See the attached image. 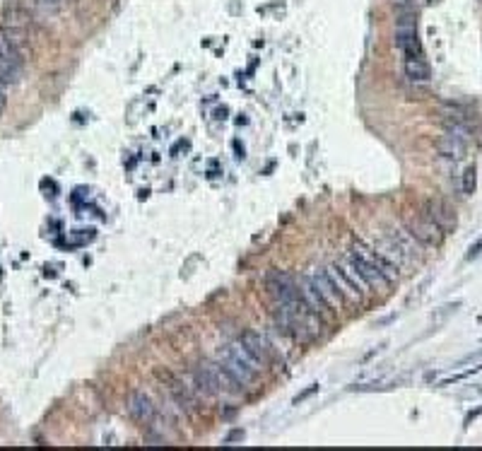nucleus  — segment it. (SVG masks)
<instances>
[{
    "instance_id": "nucleus-1",
    "label": "nucleus",
    "mask_w": 482,
    "mask_h": 451,
    "mask_svg": "<svg viewBox=\"0 0 482 451\" xmlns=\"http://www.w3.org/2000/svg\"><path fill=\"white\" fill-rule=\"evenodd\" d=\"M217 362H222V367H225L241 386H254L258 381V374H261V369H263V364L258 362L239 340L237 343L225 345V348L220 350V355H217Z\"/></svg>"
},
{
    "instance_id": "nucleus-2",
    "label": "nucleus",
    "mask_w": 482,
    "mask_h": 451,
    "mask_svg": "<svg viewBox=\"0 0 482 451\" xmlns=\"http://www.w3.org/2000/svg\"><path fill=\"white\" fill-rule=\"evenodd\" d=\"M345 258L354 265V268H357V273L364 277V282L369 287H376V290H386V287L391 285V280H388V277L383 275L381 270H378L376 258H374V248L366 246L364 241H354Z\"/></svg>"
},
{
    "instance_id": "nucleus-3",
    "label": "nucleus",
    "mask_w": 482,
    "mask_h": 451,
    "mask_svg": "<svg viewBox=\"0 0 482 451\" xmlns=\"http://www.w3.org/2000/svg\"><path fill=\"white\" fill-rule=\"evenodd\" d=\"M22 73V51L15 34L0 30V83L13 85Z\"/></svg>"
},
{
    "instance_id": "nucleus-4",
    "label": "nucleus",
    "mask_w": 482,
    "mask_h": 451,
    "mask_svg": "<svg viewBox=\"0 0 482 451\" xmlns=\"http://www.w3.org/2000/svg\"><path fill=\"white\" fill-rule=\"evenodd\" d=\"M395 46L405 59H424L422 44L417 39V22L410 13H403L395 22Z\"/></svg>"
},
{
    "instance_id": "nucleus-5",
    "label": "nucleus",
    "mask_w": 482,
    "mask_h": 451,
    "mask_svg": "<svg viewBox=\"0 0 482 451\" xmlns=\"http://www.w3.org/2000/svg\"><path fill=\"white\" fill-rule=\"evenodd\" d=\"M405 229L422 246H439L444 241V229L429 215H405Z\"/></svg>"
},
{
    "instance_id": "nucleus-6",
    "label": "nucleus",
    "mask_w": 482,
    "mask_h": 451,
    "mask_svg": "<svg viewBox=\"0 0 482 451\" xmlns=\"http://www.w3.org/2000/svg\"><path fill=\"white\" fill-rule=\"evenodd\" d=\"M309 280L316 285V290L321 292V297L328 302V306L333 311H340L342 309V302H345V297L340 294V290L335 287V282L330 280V275H328V270H321V268H314V270H309Z\"/></svg>"
},
{
    "instance_id": "nucleus-7",
    "label": "nucleus",
    "mask_w": 482,
    "mask_h": 451,
    "mask_svg": "<svg viewBox=\"0 0 482 451\" xmlns=\"http://www.w3.org/2000/svg\"><path fill=\"white\" fill-rule=\"evenodd\" d=\"M128 413H130V418L135 422H140V425H150L154 420V415H157V408H154L152 398L147 396V393L133 391L128 396Z\"/></svg>"
},
{
    "instance_id": "nucleus-8",
    "label": "nucleus",
    "mask_w": 482,
    "mask_h": 451,
    "mask_svg": "<svg viewBox=\"0 0 482 451\" xmlns=\"http://www.w3.org/2000/svg\"><path fill=\"white\" fill-rule=\"evenodd\" d=\"M424 210H427V215L434 220V222L439 224L441 229H453L456 227V212H453V208L446 203V200L441 198H429L427 203H424Z\"/></svg>"
},
{
    "instance_id": "nucleus-9",
    "label": "nucleus",
    "mask_w": 482,
    "mask_h": 451,
    "mask_svg": "<svg viewBox=\"0 0 482 451\" xmlns=\"http://www.w3.org/2000/svg\"><path fill=\"white\" fill-rule=\"evenodd\" d=\"M239 343L244 345L246 350L251 352V355L256 357L258 362L266 367L268 362H271V345H268V340L263 338L261 333H256V331H244L239 335Z\"/></svg>"
},
{
    "instance_id": "nucleus-10",
    "label": "nucleus",
    "mask_w": 482,
    "mask_h": 451,
    "mask_svg": "<svg viewBox=\"0 0 482 451\" xmlns=\"http://www.w3.org/2000/svg\"><path fill=\"white\" fill-rule=\"evenodd\" d=\"M328 275H330V280L335 282V287L340 290L342 297H347V299H352V302H364V294H362L357 287H354V282L350 280V277L345 275V270L340 268V263H330L328 268Z\"/></svg>"
},
{
    "instance_id": "nucleus-11",
    "label": "nucleus",
    "mask_w": 482,
    "mask_h": 451,
    "mask_svg": "<svg viewBox=\"0 0 482 451\" xmlns=\"http://www.w3.org/2000/svg\"><path fill=\"white\" fill-rule=\"evenodd\" d=\"M299 287H302V290H299L302 299H304V302H307V306H309V309H311V311H316L319 316H326V314H328V311H333L330 306H328V302H326V299L321 297V292L316 290V285H314V282L309 280V275H307V273L302 275Z\"/></svg>"
},
{
    "instance_id": "nucleus-12",
    "label": "nucleus",
    "mask_w": 482,
    "mask_h": 451,
    "mask_svg": "<svg viewBox=\"0 0 482 451\" xmlns=\"http://www.w3.org/2000/svg\"><path fill=\"white\" fill-rule=\"evenodd\" d=\"M386 236L398 244V248L405 253L407 258H410V261H420V258H422V251H420L422 244L410 232H407V229H395V232H388Z\"/></svg>"
},
{
    "instance_id": "nucleus-13",
    "label": "nucleus",
    "mask_w": 482,
    "mask_h": 451,
    "mask_svg": "<svg viewBox=\"0 0 482 451\" xmlns=\"http://www.w3.org/2000/svg\"><path fill=\"white\" fill-rule=\"evenodd\" d=\"M193 381H196V389L203 393V396H217L220 393V386H217V379L212 374L210 364H200L193 372Z\"/></svg>"
},
{
    "instance_id": "nucleus-14",
    "label": "nucleus",
    "mask_w": 482,
    "mask_h": 451,
    "mask_svg": "<svg viewBox=\"0 0 482 451\" xmlns=\"http://www.w3.org/2000/svg\"><path fill=\"white\" fill-rule=\"evenodd\" d=\"M208 364H210L212 374H215V379H217L220 393H239L241 389H244V386H241L239 381L234 379L225 367H222V362H208Z\"/></svg>"
},
{
    "instance_id": "nucleus-15",
    "label": "nucleus",
    "mask_w": 482,
    "mask_h": 451,
    "mask_svg": "<svg viewBox=\"0 0 482 451\" xmlns=\"http://www.w3.org/2000/svg\"><path fill=\"white\" fill-rule=\"evenodd\" d=\"M429 75L432 71L424 59H405V78H410L412 83H427Z\"/></svg>"
},
{
    "instance_id": "nucleus-16",
    "label": "nucleus",
    "mask_w": 482,
    "mask_h": 451,
    "mask_svg": "<svg viewBox=\"0 0 482 451\" xmlns=\"http://www.w3.org/2000/svg\"><path fill=\"white\" fill-rule=\"evenodd\" d=\"M171 396H174V401L179 403V408L183 410H193L196 408V398L191 396V391L186 389V386H181L179 381H171Z\"/></svg>"
},
{
    "instance_id": "nucleus-17",
    "label": "nucleus",
    "mask_w": 482,
    "mask_h": 451,
    "mask_svg": "<svg viewBox=\"0 0 482 451\" xmlns=\"http://www.w3.org/2000/svg\"><path fill=\"white\" fill-rule=\"evenodd\" d=\"M338 263H340V268L345 270V275L350 277V280L354 282V287H357V290L366 297V294H369V285H366V282H364V277H362V275L357 273V268H354V265L350 263L347 258H342V261H338Z\"/></svg>"
},
{
    "instance_id": "nucleus-18",
    "label": "nucleus",
    "mask_w": 482,
    "mask_h": 451,
    "mask_svg": "<svg viewBox=\"0 0 482 451\" xmlns=\"http://www.w3.org/2000/svg\"><path fill=\"white\" fill-rule=\"evenodd\" d=\"M475 186H478V169L475 167H466V172H463V193L473 196Z\"/></svg>"
},
{
    "instance_id": "nucleus-19",
    "label": "nucleus",
    "mask_w": 482,
    "mask_h": 451,
    "mask_svg": "<svg viewBox=\"0 0 482 451\" xmlns=\"http://www.w3.org/2000/svg\"><path fill=\"white\" fill-rule=\"evenodd\" d=\"M458 306H461V302H453V304H444L439 311H434V316H432L434 326H441V323H444L446 319H449L451 314H456V311H458Z\"/></svg>"
},
{
    "instance_id": "nucleus-20",
    "label": "nucleus",
    "mask_w": 482,
    "mask_h": 451,
    "mask_svg": "<svg viewBox=\"0 0 482 451\" xmlns=\"http://www.w3.org/2000/svg\"><path fill=\"white\" fill-rule=\"evenodd\" d=\"M478 372H482V364H478V367H470V369H466V372L453 374V377H449V379H444V381H441V386H453V384H458V381H463V379L473 377V374H478Z\"/></svg>"
},
{
    "instance_id": "nucleus-21",
    "label": "nucleus",
    "mask_w": 482,
    "mask_h": 451,
    "mask_svg": "<svg viewBox=\"0 0 482 451\" xmlns=\"http://www.w3.org/2000/svg\"><path fill=\"white\" fill-rule=\"evenodd\" d=\"M391 5L398 10V13H412L415 5H417V0H391Z\"/></svg>"
},
{
    "instance_id": "nucleus-22",
    "label": "nucleus",
    "mask_w": 482,
    "mask_h": 451,
    "mask_svg": "<svg viewBox=\"0 0 482 451\" xmlns=\"http://www.w3.org/2000/svg\"><path fill=\"white\" fill-rule=\"evenodd\" d=\"M316 391H319V384H311V386H309V389H304V391L299 393V396L295 398V406H299V403H304L309 396H314V393H316Z\"/></svg>"
},
{
    "instance_id": "nucleus-23",
    "label": "nucleus",
    "mask_w": 482,
    "mask_h": 451,
    "mask_svg": "<svg viewBox=\"0 0 482 451\" xmlns=\"http://www.w3.org/2000/svg\"><path fill=\"white\" fill-rule=\"evenodd\" d=\"M480 251H482V239H478V241H475V244L473 246H470L468 248V261H470V258H475V256H480Z\"/></svg>"
},
{
    "instance_id": "nucleus-24",
    "label": "nucleus",
    "mask_w": 482,
    "mask_h": 451,
    "mask_svg": "<svg viewBox=\"0 0 482 451\" xmlns=\"http://www.w3.org/2000/svg\"><path fill=\"white\" fill-rule=\"evenodd\" d=\"M239 439H244V430H232L227 435V439H225V444H232V442H239Z\"/></svg>"
},
{
    "instance_id": "nucleus-25",
    "label": "nucleus",
    "mask_w": 482,
    "mask_h": 451,
    "mask_svg": "<svg viewBox=\"0 0 482 451\" xmlns=\"http://www.w3.org/2000/svg\"><path fill=\"white\" fill-rule=\"evenodd\" d=\"M480 415H482V406H480L478 410H473V413H468V418H466V427H468L470 422H473L475 418H480Z\"/></svg>"
},
{
    "instance_id": "nucleus-26",
    "label": "nucleus",
    "mask_w": 482,
    "mask_h": 451,
    "mask_svg": "<svg viewBox=\"0 0 482 451\" xmlns=\"http://www.w3.org/2000/svg\"><path fill=\"white\" fill-rule=\"evenodd\" d=\"M5 100H8V97H5V83H0V112L5 109Z\"/></svg>"
},
{
    "instance_id": "nucleus-27",
    "label": "nucleus",
    "mask_w": 482,
    "mask_h": 451,
    "mask_svg": "<svg viewBox=\"0 0 482 451\" xmlns=\"http://www.w3.org/2000/svg\"><path fill=\"white\" fill-rule=\"evenodd\" d=\"M234 148H237V157L244 160V145H239V143H234Z\"/></svg>"
}]
</instances>
